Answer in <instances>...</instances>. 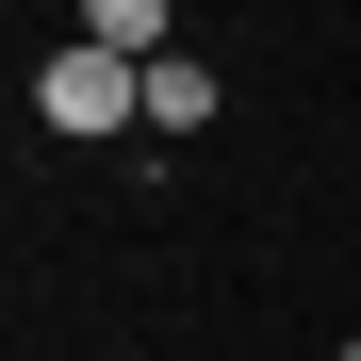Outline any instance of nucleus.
<instances>
[{
	"instance_id": "f257e3e1",
	"label": "nucleus",
	"mask_w": 361,
	"mask_h": 361,
	"mask_svg": "<svg viewBox=\"0 0 361 361\" xmlns=\"http://www.w3.org/2000/svg\"><path fill=\"white\" fill-rule=\"evenodd\" d=\"M33 115H49V132H148V66L99 49V33H66V49L33 66Z\"/></svg>"
},
{
	"instance_id": "f03ea898",
	"label": "nucleus",
	"mask_w": 361,
	"mask_h": 361,
	"mask_svg": "<svg viewBox=\"0 0 361 361\" xmlns=\"http://www.w3.org/2000/svg\"><path fill=\"white\" fill-rule=\"evenodd\" d=\"M214 66H197V49H148V132H214Z\"/></svg>"
},
{
	"instance_id": "7ed1b4c3",
	"label": "nucleus",
	"mask_w": 361,
	"mask_h": 361,
	"mask_svg": "<svg viewBox=\"0 0 361 361\" xmlns=\"http://www.w3.org/2000/svg\"><path fill=\"white\" fill-rule=\"evenodd\" d=\"M82 33H99V49H132V66H148V49H164V0H82Z\"/></svg>"
},
{
	"instance_id": "20e7f679",
	"label": "nucleus",
	"mask_w": 361,
	"mask_h": 361,
	"mask_svg": "<svg viewBox=\"0 0 361 361\" xmlns=\"http://www.w3.org/2000/svg\"><path fill=\"white\" fill-rule=\"evenodd\" d=\"M345 361H361V345H345Z\"/></svg>"
}]
</instances>
